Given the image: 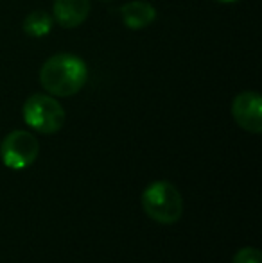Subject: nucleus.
<instances>
[{"mask_svg": "<svg viewBox=\"0 0 262 263\" xmlns=\"http://www.w3.org/2000/svg\"><path fill=\"white\" fill-rule=\"evenodd\" d=\"M235 124L252 135L262 133V97L257 91H242L232 101Z\"/></svg>", "mask_w": 262, "mask_h": 263, "instance_id": "nucleus-5", "label": "nucleus"}, {"mask_svg": "<svg viewBox=\"0 0 262 263\" xmlns=\"http://www.w3.org/2000/svg\"><path fill=\"white\" fill-rule=\"evenodd\" d=\"M54 18L47 11H32L24 18L22 29L31 38H43L53 31Z\"/></svg>", "mask_w": 262, "mask_h": 263, "instance_id": "nucleus-8", "label": "nucleus"}, {"mask_svg": "<svg viewBox=\"0 0 262 263\" xmlns=\"http://www.w3.org/2000/svg\"><path fill=\"white\" fill-rule=\"evenodd\" d=\"M232 263H262L260 251L257 247H242L235 253Z\"/></svg>", "mask_w": 262, "mask_h": 263, "instance_id": "nucleus-9", "label": "nucleus"}, {"mask_svg": "<svg viewBox=\"0 0 262 263\" xmlns=\"http://www.w3.org/2000/svg\"><path fill=\"white\" fill-rule=\"evenodd\" d=\"M216 2H221V4H234V2H239V0H216Z\"/></svg>", "mask_w": 262, "mask_h": 263, "instance_id": "nucleus-10", "label": "nucleus"}, {"mask_svg": "<svg viewBox=\"0 0 262 263\" xmlns=\"http://www.w3.org/2000/svg\"><path fill=\"white\" fill-rule=\"evenodd\" d=\"M24 120L32 131L42 135H54L65 124V109L53 95L32 93L22 107Z\"/></svg>", "mask_w": 262, "mask_h": 263, "instance_id": "nucleus-3", "label": "nucleus"}, {"mask_svg": "<svg viewBox=\"0 0 262 263\" xmlns=\"http://www.w3.org/2000/svg\"><path fill=\"white\" fill-rule=\"evenodd\" d=\"M90 0H54L53 18L63 29H76L90 16Z\"/></svg>", "mask_w": 262, "mask_h": 263, "instance_id": "nucleus-6", "label": "nucleus"}, {"mask_svg": "<svg viewBox=\"0 0 262 263\" xmlns=\"http://www.w3.org/2000/svg\"><path fill=\"white\" fill-rule=\"evenodd\" d=\"M88 81V66L79 55L70 52L54 54L40 68V84L54 97H72Z\"/></svg>", "mask_w": 262, "mask_h": 263, "instance_id": "nucleus-1", "label": "nucleus"}, {"mask_svg": "<svg viewBox=\"0 0 262 263\" xmlns=\"http://www.w3.org/2000/svg\"><path fill=\"white\" fill-rule=\"evenodd\" d=\"M142 210L162 226L176 224L183 215L182 194L169 181H154L142 192Z\"/></svg>", "mask_w": 262, "mask_h": 263, "instance_id": "nucleus-2", "label": "nucleus"}, {"mask_svg": "<svg viewBox=\"0 0 262 263\" xmlns=\"http://www.w3.org/2000/svg\"><path fill=\"white\" fill-rule=\"evenodd\" d=\"M120 18L128 29L140 31L156 20V9L146 0H133L120 7Z\"/></svg>", "mask_w": 262, "mask_h": 263, "instance_id": "nucleus-7", "label": "nucleus"}, {"mask_svg": "<svg viewBox=\"0 0 262 263\" xmlns=\"http://www.w3.org/2000/svg\"><path fill=\"white\" fill-rule=\"evenodd\" d=\"M101 2H110V0H101Z\"/></svg>", "mask_w": 262, "mask_h": 263, "instance_id": "nucleus-11", "label": "nucleus"}, {"mask_svg": "<svg viewBox=\"0 0 262 263\" xmlns=\"http://www.w3.org/2000/svg\"><path fill=\"white\" fill-rule=\"evenodd\" d=\"M40 154V143L29 131H11L0 143V159L11 170H24L36 161Z\"/></svg>", "mask_w": 262, "mask_h": 263, "instance_id": "nucleus-4", "label": "nucleus"}]
</instances>
